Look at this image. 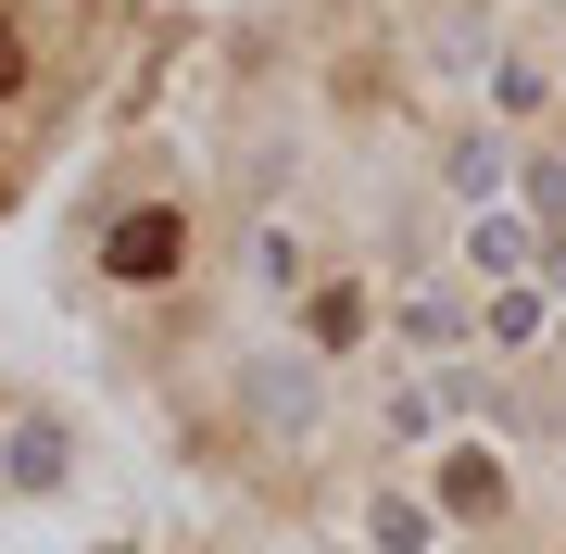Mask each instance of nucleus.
<instances>
[{
	"label": "nucleus",
	"instance_id": "f257e3e1",
	"mask_svg": "<svg viewBox=\"0 0 566 554\" xmlns=\"http://www.w3.org/2000/svg\"><path fill=\"white\" fill-rule=\"evenodd\" d=\"M102 265H114V290H164V278L189 265L177 202H126V215H114V240H102Z\"/></svg>",
	"mask_w": 566,
	"mask_h": 554
},
{
	"label": "nucleus",
	"instance_id": "f03ea898",
	"mask_svg": "<svg viewBox=\"0 0 566 554\" xmlns=\"http://www.w3.org/2000/svg\"><path fill=\"white\" fill-rule=\"evenodd\" d=\"M13 88H25V39L0 25V102H13Z\"/></svg>",
	"mask_w": 566,
	"mask_h": 554
}]
</instances>
